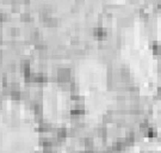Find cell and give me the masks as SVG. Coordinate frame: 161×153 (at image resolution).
Here are the masks:
<instances>
[{
  "instance_id": "obj_7",
  "label": "cell",
  "mask_w": 161,
  "mask_h": 153,
  "mask_svg": "<svg viewBox=\"0 0 161 153\" xmlns=\"http://www.w3.org/2000/svg\"><path fill=\"white\" fill-rule=\"evenodd\" d=\"M56 138L59 140H63L67 138V129L66 128H59L56 132Z\"/></svg>"
},
{
  "instance_id": "obj_5",
  "label": "cell",
  "mask_w": 161,
  "mask_h": 153,
  "mask_svg": "<svg viewBox=\"0 0 161 153\" xmlns=\"http://www.w3.org/2000/svg\"><path fill=\"white\" fill-rule=\"evenodd\" d=\"M158 135H159V132L155 127H148L146 129V136L148 139H155V138H158Z\"/></svg>"
},
{
  "instance_id": "obj_8",
  "label": "cell",
  "mask_w": 161,
  "mask_h": 153,
  "mask_svg": "<svg viewBox=\"0 0 161 153\" xmlns=\"http://www.w3.org/2000/svg\"><path fill=\"white\" fill-rule=\"evenodd\" d=\"M84 146H85V148H86L87 151L93 150V140L90 139V138H86V139L84 140Z\"/></svg>"
},
{
  "instance_id": "obj_6",
  "label": "cell",
  "mask_w": 161,
  "mask_h": 153,
  "mask_svg": "<svg viewBox=\"0 0 161 153\" xmlns=\"http://www.w3.org/2000/svg\"><path fill=\"white\" fill-rule=\"evenodd\" d=\"M125 142L124 141H122L121 142V140H118L117 142H115L113 145H112V150L115 151V152H122L124 148H125Z\"/></svg>"
},
{
  "instance_id": "obj_9",
  "label": "cell",
  "mask_w": 161,
  "mask_h": 153,
  "mask_svg": "<svg viewBox=\"0 0 161 153\" xmlns=\"http://www.w3.org/2000/svg\"><path fill=\"white\" fill-rule=\"evenodd\" d=\"M149 127V122L147 121V120H143L142 122H140V130H143V132H146V129Z\"/></svg>"
},
{
  "instance_id": "obj_2",
  "label": "cell",
  "mask_w": 161,
  "mask_h": 153,
  "mask_svg": "<svg viewBox=\"0 0 161 153\" xmlns=\"http://www.w3.org/2000/svg\"><path fill=\"white\" fill-rule=\"evenodd\" d=\"M85 114V107L82 105V103H76L72 109H70V115L73 117H80Z\"/></svg>"
},
{
  "instance_id": "obj_11",
  "label": "cell",
  "mask_w": 161,
  "mask_h": 153,
  "mask_svg": "<svg viewBox=\"0 0 161 153\" xmlns=\"http://www.w3.org/2000/svg\"><path fill=\"white\" fill-rule=\"evenodd\" d=\"M156 94H158V97L161 99V86H159L158 88V91H156Z\"/></svg>"
},
{
  "instance_id": "obj_10",
  "label": "cell",
  "mask_w": 161,
  "mask_h": 153,
  "mask_svg": "<svg viewBox=\"0 0 161 153\" xmlns=\"http://www.w3.org/2000/svg\"><path fill=\"white\" fill-rule=\"evenodd\" d=\"M154 7H155V10H161V0H156L155 1V5H154Z\"/></svg>"
},
{
  "instance_id": "obj_4",
  "label": "cell",
  "mask_w": 161,
  "mask_h": 153,
  "mask_svg": "<svg viewBox=\"0 0 161 153\" xmlns=\"http://www.w3.org/2000/svg\"><path fill=\"white\" fill-rule=\"evenodd\" d=\"M150 49L155 56H161V42L160 41H153L150 44Z\"/></svg>"
},
{
  "instance_id": "obj_1",
  "label": "cell",
  "mask_w": 161,
  "mask_h": 153,
  "mask_svg": "<svg viewBox=\"0 0 161 153\" xmlns=\"http://www.w3.org/2000/svg\"><path fill=\"white\" fill-rule=\"evenodd\" d=\"M57 80L61 83H68L70 80V69L61 68L57 72Z\"/></svg>"
},
{
  "instance_id": "obj_3",
  "label": "cell",
  "mask_w": 161,
  "mask_h": 153,
  "mask_svg": "<svg viewBox=\"0 0 161 153\" xmlns=\"http://www.w3.org/2000/svg\"><path fill=\"white\" fill-rule=\"evenodd\" d=\"M93 36L98 41H103L106 37V30L104 28H101V27H97V28L93 29Z\"/></svg>"
}]
</instances>
